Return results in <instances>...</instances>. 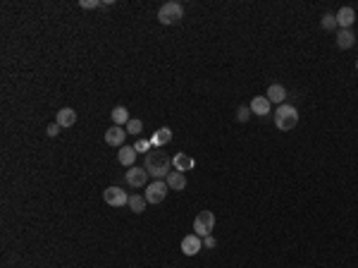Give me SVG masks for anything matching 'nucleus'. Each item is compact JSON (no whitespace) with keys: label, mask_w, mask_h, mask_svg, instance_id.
Returning <instances> with one entry per match:
<instances>
[{"label":"nucleus","mask_w":358,"mask_h":268,"mask_svg":"<svg viewBox=\"0 0 358 268\" xmlns=\"http://www.w3.org/2000/svg\"><path fill=\"white\" fill-rule=\"evenodd\" d=\"M172 158L165 153L163 149H151L146 153V173L156 180H163L172 173Z\"/></svg>","instance_id":"1"},{"label":"nucleus","mask_w":358,"mask_h":268,"mask_svg":"<svg viewBox=\"0 0 358 268\" xmlns=\"http://www.w3.org/2000/svg\"><path fill=\"white\" fill-rule=\"evenodd\" d=\"M125 142H127V129H122V127H117V125H112L105 132V144H110V146H125Z\"/></svg>","instance_id":"7"},{"label":"nucleus","mask_w":358,"mask_h":268,"mask_svg":"<svg viewBox=\"0 0 358 268\" xmlns=\"http://www.w3.org/2000/svg\"><path fill=\"white\" fill-rule=\"evenodd\" d=\"M172 166H174V170H179V173H187V170H191V168L196 166V160L189 158L187 153H177V156L172 158Z\"/></svg>","instance_id":"15"},{"label":"nucleus","mask_w":358,"mask_h":268,"mask_svg":"<svg viewBox=\"0 0 358 268\" xmlns=\"http://www.w3.org/2000/svg\"><path fill=\"white\" fill-rule=\"evenodd\" d=\"M134 149H136V153H148V151L153 149V144L146 142V139H139V142L134 144Z\"/></svg>","instance_id":"24"},{"label":"nucleus","mask_w":358,"mask_h":268,"mask_svg":"<svg viewBox=\"0 0 358 268\" xmlns=\"http://www.w3.org/2000/svg\"><path fill=\"white\" fill-rule=\"evenodd\" d=\"M353 43H356V34L351 32V29H339V34H337V48L339 50H349V48H353Z\"/></svg>","instance_id":"11"},{"label":"nucleus","mask_w":358,"mask_h":268,"mask_svg":"<svg viewBox=\"0 0 358 268\" xmlns=\"http://www.w3.org/2000/svg\"><path fill=\"white\" fill-rule=\"evenodd\" d=\"M60 129H63V127L57 125V122H50V125H48V137H57V134H60Z\"/></svg>","instance_id":"26"},{"label":"nucleus","mask_w":358,"mask_h":268,"mask_svg":"<svg viewBox=\"0 0 358 268\" xmlns=\"http://www.w3.org/2000/svg\"><path fill=\"white\" fill-rule=\"evenodd\" d=\"M112 122H115L117 127H122V125H127L129 122V111H127L125 105H117V108H112Z\"/></svg>","instance_id":"18"},{"label":"nucleus","mask_w":358,"mask_h":268,"mask_svg":"<svg viewBox=\"0 0 358 268\" xmlns=\"http://www.w3.org/2000/svg\"><path fill=\"white\" fill-rule=\"evenodd\" d=\"M125 129H127V134H141L143 122H141V120H129V122L125 125Z\"/></svg>","instance_id":"22"},{"label":"nucleus","mask_w":358,"mask_h":268,"mask_svg":"<svg viewBox=\"0 0 358 268\" xmlns=\"http://www.w3.org/2000/svg\"><path fill=\"white\" fill-rule=\"evenodd\" d=\"M79 5H81L84 10H94V8H101L103 3H98V0H81Z\"/></svg>","instance_id":"25"},{"label":"nucleus","mask_w":358,"mask_h":268,"mask_svg":"<svg viewBox=\"0 0 358 268\" xmlns=\"http://www.w3.org/2000/svg\"><path fill=\"white\" fill-rule=\"evenodd\" d=\"M270 105H273V103L267 101V98H265V96H256V98H253V101H251V113H253V115H260V118H263V115H267V113H270Z\"/></svg>","instance_id":"12"},{"label":"nucleus","mask_w":358,"mask_h":268,"mask_svg":"<svg viewBox=\"0 0 358 268\" xmlns=\"http://www.w3.org/2000/svg\"><path fill=\"white\" fill-rule=\"evenodd\" d=\"M213 228H215V213H213V211H201L198 216H196L194 235H198L203 239V237L213 235Z\"/></svg>","instance_id":"4"},{"label":"nucleus","mask_w":358,"mask_h":268,"mask_svg":"<svg viewBox=\"0 0 358 268\" xmlns=\"http://www.w3.org/2000/svg\"><path fill=\"white\" fill-rule=\"evenodd\" d=\"M125 180L129 187H143L148 180V173H146V168H129V173L125 175Z\"/></svg>","instance_id":"8"},{"label":"nucleus","mask_w":358,"mask_h":268,"mask_svg":"<svg viewBox=\"0 0 358 268\" xmlns=\"http://www.w3.org/2000/svg\"><path fill=\"white\" fill-rule=\"evenodd\" d=\"M335 17H337V26H339V29H351L353 22H356L353 8H339V12H337Z\"/></svg>","instance_id":"10"},{"label":"nucleus","mask_w":358,"mask_h":268,"mask_svg":"<svg viewBox=\"0 0 358 268\" xmlns=\"http://www.w3.org/2000/svg\"><path fill=\"white\" fill-rule=\"evenodd\" d=\"M117 160H120L125 168H134V160H136V149H134V146H127V144H125V146L120 149V153H117Z\"/></svg>","instance_id":"13"},{"label":"nucleus","mask_w":358,"mask_h":268,"mask_svg":"<svg viewBox=\"0 0 358 268\" xmlns=\"http://www.w3.org/2000/svg\"><path fill=\"white\" fill-rule=\"evenodd\" d=\"M172 142V132H170V127H160L156 132V137L151 139V144L153 146H163V144H170Z\"/></svg>","instance_id":"19"},{"label":"nucleus","mask_w":358,"mask_h":268,"mask_svg":"<svg viewBox=\"0 0 358 268\" xmlns=\"http://www.w3.org/2000/svg\"><path fill=\"white\" fill-rule=\"evenodd\" d=\"M203 247H208V249H213V247H215V237H213V235L203 237Z\"/></svg>","instance_id":"27"},{"label":"nucleus","mask_w":358,"mask_h":268,"mask_svg":"<svg viewBox=\"0 0 358 268\" xmlns=\"http://www.w3.org/2000/svg\"><path fill=\"white\" fill-rule=\"evenodd\" d=\"M167 187L174 192H182L184 187H187V175L179 173V170H172L170 175H167Z\"/></svg>","instance_id":"14"},{"label":"nucleus","mask_w":358,"mask_h":268,"mask_svg":"<svg viewBox=\"0 0 358 268\" xmlns=\"http://www.w3.org/2000/svg\"><path fill=\"white\" fill-rule=\"evenodd\" d=\"M320 26H322L325 32H335V29H337V17L335 15H322V19H320Z\"/></svg>","instance_id":"21"},{"label":"nucleus","mask_w":358,"mask_h":268,"mask_svg":"<svg viewBox=\"0 0 358 268\" xmlns=\"http://www.w3.org/2000/svg\"><path fill=\"white\" fill-rule=\"evenodd\" d=\"M356 70H358V60H356Z\"/></svg>","instance_id":"28"},{"label":"nucleus","mask_w":358,"mask_h":268,"mask_svg":"<svg viewBox=\"0 0 358 268\" xmlns=\"http://www.w3.org/2000/svg\"><path fill=\"white\" fill-rule=\"evenodd\" d=\"M167 182H163V180H156L153 184H148V192L143 194L146 197V201L148 204H163L165 201V197H167Z\"/></svg>","instance_id":"5"},{"label":"nucleus","mask_w":358,"mask_h":268,"mask_svg":"<svg viewBox=\"0 0 358 268\" xmlns=\"http://www.w3.org/2000/svg\"><path fill=\"white\" fill-rule=\"evenodd\" d=\"M296 125H299V111H296L294 105L282 103L280 108L275 111V127L282 129V132H289V129H294Z\"/></svg>","instance_id":"3"},{"label":"nucleus","mask_w":358,"mask_h":268,"mask_svg":"<svg viewBox=\"0 0 358 268\" xmlns=\"http://www.w3.org/2000/svg\"><path fill=\"white\" fill-rule=\"evenodd\" d=\"M251 118V108L249 105H239L236 108V122H249Z\"/></svg>","instance_id":"23"},{"label":"nucleus","mask_w":358,"mask_h":268,"mask_svg":"<svg viewBox=\"0 0 358 268\" xmlns=\"http://www.w3.org/2000/svg\"><path fill=\"white\" fill-rule=\"evenodd\" d=\"M103 199H105V204H110V206H127L129 204L127 192H122L120 187H108V190L103 192Z\"/></svg>","instance_id":"6"},{"label":"nucleus","mask_w":358,"mask_h":268,"mask_svg":"<svg viewBox=\"0 0 358 268\" xmlns=\"http://www.w3.org/2000/svg\"><path fill=\"white\" fill-rule=\"evenodd\" d=\"M265 98L270 103H284V98H287V89L282 87V84H273V87L267 89V94H265Z\"/></svg>","instance_id":"16"},{"label":"nucleus","mask_w":358,"mask_h":268,"mask_svg":"<svg viewBox=\"0 0 358 268\" xmlns=\"http://www.w3.org/2000/svg\"><path fill=\"white\" fill-rule=\"evenodd\" d=\"M55 122H57L60 127H72L74 122H77V113L72 111V108H63V111H57Z\"/></svg>","instance_id":"17"},{"label":"nucleus","mask_w":358,"mask_h":268,"mask_svg":"<svg viewBox=\"0 0 358 268\" xmlns=\"http://www.w3.org/2000/svg\"><path fill=\"white\" fill-rule=\"evenodd\" d=\"M203 249V239L198 235H187L182 239V252L187 256H196V254Z\"/></svg>","instance_id":"9"},{"label":"nucleus","mask_w":358,"mask_h":268,"mask_svg":"<svg viewBox=\"0 0 358 268\" xmlns=\"http://www.w3.org/2000/svg\"><path fill=\"white\" fill-rule=\"evenodd\" d=\"M146 204H148L146 197H141V194H132V197H129V204H127V206H129L134 213H143V211H146Z\"/></svg>","instance_id":"20"},{"label":"nucleus","mask_w":358,"mask_h":268,"mask_svg":"<svg viewBox=\"0 0 358 268\" xmlns=\"http://www.w3.org/2000/svg\"><path fill=\"white\" fill-rule=\"evenodd\" d=\"M182 19H184V5H182V3L167 0V3H165V5H160V10H158V22L165 24V26L179 24Z\"/></svg>","instance_id":"2"}]
</instances>
